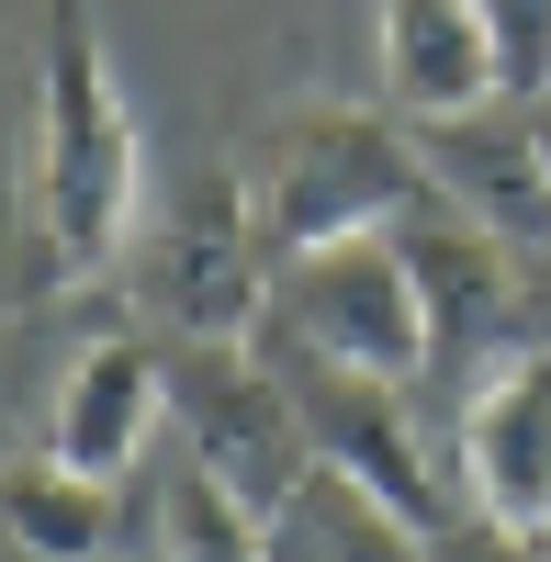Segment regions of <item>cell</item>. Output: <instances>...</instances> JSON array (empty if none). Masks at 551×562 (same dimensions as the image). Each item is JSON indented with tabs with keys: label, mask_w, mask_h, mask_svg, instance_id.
Returning a JSON list of instances; mask_svg holds the SVG:
<instances>
[{
	"label": "cell",
	"mask_w": 551,
	"mask_h": 562,
	"mask_svg": "<svg viewBox=\"0 0 551 562\" xmlns=\"http://www.w3.org/2000/svg\"><path fill=\"white\" fill-rule=\"evenodd\" d=\"M147 225V135L102 57L90 0H45V79H34V248L57 281H90Z\"/></svg>",
	"instance_id": "cell-1"
},
{
	"label": "cell",
	"mask_w": 551,
	"mask_h": 562,
	"mask_svg": "<svg viewBox=\"0 0 551 562\" xmlns=\"http://www.w3.org/2000/svg\"><path fill=\"white\" fill-rule=\"evenodd\" d=\"M450 484H462V518L507 529V540H551V338L473 371Z\"/></svg>",
	"instance_id": "cell-7"
},
{
	"label": "cell",
	"mask_w": 551,
	"mask_h": 562,
	"mask_svg": "<svg viewBox=\"0 0 551 562\" xmlns=\"http://www.w3.org/2000/svg\"><path fill=\"white\" fill-rule=\"evenodd\" d=\"M473 102H507L484 12L473 0H383V113L428 124V113H473Z\"/></svg>",
	"instance_id": "cell-9"
},
{
	"label": "cell",
	"mask_w": 551,
	"mask_h": 562,
	"mask_svg": "<svg viewBox=\"0 0 551 562\" xmlns=\"http://www.w3.org/2000/svg\"><path fill=\"white\" fill-rule=\"evenodd\" d=\"M237 180H248L270 270L304 259V248H327V237H360V225H405L428 203V169H417V147H405V124L360 113V102H304L282 124H259L237 147Z\"/></svg>",
	"instance_id": "cell-2"
},
{
	"label": "cell",
	"mask_w": 551,
	"mask_h": 562,
	"mask_svg": "<svg viewBox=\"0 0 551 562\" xmlns=\"http://www.w3.org/2000/svg\"><path fill=\"white\" fill-rule=\"evenodd\" d=\"M428 562H551V540H507V529L462 518V529H439V540H428Z\"/></svg>",
	"instance_id": "cell-14"
},
{
	"label": "cell",
	"mask_w": 551,
	"mask_h": 562,
	"mask_svg": "<svg viewBox=\"0 0 551 562\" xmlns=\"http://www.w3.org/2000/svg\"><path fill=\"white\" fill-rule=\"evenodd\" d=\"M158 428H169V349L113 326V338H90L68 360L57 405H45V461H68L90 484H124L158 450Z\"/></svg>",
	"instance_id": "cell-8"
},
{
	"label": "cell",
	"mask_w": 551,
	"mask_h": 562,
	"mask_svg": "<svg viewBox=\"0 0 551 562\" xmlns=\"http://www.w3.org/2000/svg\"><path fill=\"white\" fill-rule=\"evenodd\" d=\"M147 562H282V540H270V518L248 495H225L203 461L180 450V473L147 506Z\"/></svg>",
	"instance_id": "cell-11"
},
{
	"label": "cell",
	"mask_w": 551,
	"mask_h": 562,
	"mask_svg": "<svg viewBox=\"0 0 551 562\" xmlns=\"http://www.w3.org/2000/svg\"><path fill=\"white\" fill-rule=\"evenodd\" d=\"M158 349H169V428H180V450H192L225 495H248L259 518H282L304 495V473H315L282 383L248 360V338H158Z\"/></svg>",
	"instance_id": "cell-5"
},
{
	"label": "cell",
	"mask_w": 551,
	"mask_h": 562,
	"mask_svg": "<svg viewBox=\"0 0 551 562\" xmlns=\"http://www.w3.org/2000/svg\"><path fill=\"white\" fill-rule=\"evenodd\" d=\"M405 147H417L428 192L462 214V225L507 237L518 259H551V147H540V102L428 113V124H405Z\"/></svg>",
	"instance_id": "cell-6"
},
{
	"label": "cell",
	"mask_w": 551,
	"mask_h": 562,
	"mask_svg": "<svg viewBox=\"0 0 551 562\" xmlns=\"http://www.w3.org/2000/svg\"><path fill=\"white\" fill-rule=\"evenodd\" d=\"M0 540H12L23 562H102L124 540V495L34 450V461L0 473Z\"/></svg>",
	"instance_id": "cell-10"
},
{
	"label": "cell",
	"mask_w": 551,
	"mask_h": 562,
	"mask_svg": "<svg viewBox=\"0 0 551 562\" xmlns=\"http://www.w3.org/2000/svg\"><path fill=\"white\" fill-rule=\"evenodd\" d=\"M495 34V68H507V102H540L551 90V0H473Z\"/></svg>",
	"instance_id": "cell-13"
},
{
	"label": "cell",
	"mask_w": 551,
	"mask_h": 562,
	"mask_svg": "<svg viewBox=\"0 0 551 562\" xmlns=\"http://www.w3.org/2000/svg\"><path fill=\"white\" fill-rule=\"evenodd\" d=\"M135 281H147L158 338H248L259 326L270 248H259L237 158H203L169 203H147V225H135Z\"/></svg>",
	"instance_id": "cell-3"
},
{
	"label": "cell",
	"mask_w": 551,
	"mask_h": 562,
	"mask_svg": "<svg viewBox=\"0 0 551 562\" xmlns=\"http://www.w3.org/2000/svg\"><path fill=\"white\" fill-rule=\"evenodd\" d=\"M540 147H551V102H540Z\"/></svg>",
	"instance_id": "cell-15"
},
{
	"label": "cell",
	"mask_w": 551,
	"mask_h": 562,
	"mask_svg": "<svg viewBox=\"0 0 551 562\" xmlns=\"http://www.w3.org/2000/svg\"><path fill=\"white\" fill-rule=\"evenodd\" d=\"M270 326H293L304 349H327L349 371H383V383H428V281L417 259H405L394 225H360V237H327V248H304L270 270Z\"/></svg>",
	"instance_id": "cell-4"
},
{
	"label": "cell",
	"mask_w": 551,
	"mask_h": 562,
	"mask_svg": "<svg viewBox=\"0 0 551 562\" xmlns=\"http://www.w3.org/2000/svg\"><path fill=\"white\" fill-rule=\"evenodd\" d=\"M270 529H282V551H315V562H428V529L394 518L383 495H360L349 473H304V495Z\"/></svg>",
	"instance_id": "cell-12"
},
{
	"label": "cell",
	"mask_w": 551,
	"mask_h": 562,
	"mask_svg": "<svg viewBox=\"0 0 551 562\" xmlns=\"http://www.w3.org/2000/svg\"><path fill=\"white\" fill-rule=\"evenodd\" d=\"M540 102H551V90H540Z\"/></svg>",
	"instance_id": "cell-16"
}]
</instances>
